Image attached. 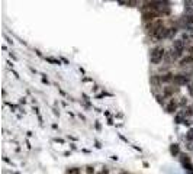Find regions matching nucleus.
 <instances>
[{"mask_svg": "<svg viewBox=\"0 0 193 174\" xmlns=\"http://www.w3.org/2000/svg\"><path fill=\"white\" fill-rule=\"evenodd\" d=\"M173 81H174L176 84H186V83H187V78H186V76H183V74H176Z\"/></svg>", "mask_w": 193, "mask_h": 174, "instance_id": "nucleus-5", "label": "nucleus"}, {"mask_svg": "<svg viewBox=\"0 0 193 174\" xmlns=\"http://www.w3.org/2000/svg\"><path fill=\"white\" fill-rule=\"evenodd\" d=\"M99 174H108V170H102Z\"/></svg>", "mask_w": 193, "mask_h": 174, "instance_id": "nucleus-13", "label": "nucleus"}, {"mask_svg": "<svg viewBox=\"0 0 193 174\" xmlns=\"http://www.w3.org/2000/svg\"><path fill=\"white\" fill-rule=\"evenodd\" d=\"M164 55H166V51H164V48L163 47H160V45H157V47H154L153 50H151V57H149V60H151V62L153 64H160L161 62V60L164 58Z\"/></svg>", "mask_w": 193, "mask_h": 174, "instance_id": "nucleus-1", "label": "nucleus"}, {"mask_svg": "<svg viewBox=\"0 0 193 174\" xmlns=\"http://www.w3.org/2000/svg\"><path fill=\"white\" fill-rule=\"evenodd\" d=\"M173 50L179 51V52H183L184 51V41L183 39H176L173 42Z\"/></svg>", "mask_w": 193, "mask_h": 174, "instance_id": "nucleus-4", "label": "nucleus"}, {"mask_svg": "<svg viewBox=\"0 0 193 174\" xmlns=\"http://www.w3.org/2000/svg\"><path fill=\"white\" fill-rule=\"evenodd\" d=\"M68 174H80V170H78V168H76V167H73V168H70V170H68Z\"/></svg>", "mask_w": 193, "mask_h": 174, "instance_id": "nucleus-9", "label": "nucleus"}, {"mask_svg": "<svg viewBox=\"0 0 193 174\" xmlns=\"http://www.w3.org/2000/svg\"><path fill=\"white\" fill-rule=\"evenodd\" d=\"M171 152H173V154H179V145H171Z\"/></svg>", "mask_w": 193, "mask_h": 174, "instance_id": "nucleus-10", "label": "nucleus"}, {"mask_svg": "<svg viewBox=\"0 0 193 174\" xmlns=\"http://www.w3.org/2000/svg\"><path fill=\"white\" fill-rule=\"evenodd\" d=\"M167 36H170V29H168V28H166V26H163V28H161V29H160V31L153 36V38H154V39H157V41H161L163 38H167Z\"/></svg>", "mask_w": 193, "mask_h": 174, "instance_id": "nucleus-3", "label": "nucleus"}, {"mask_svg": "<svg viewBox=\"0 0 193 174\" xmlns=\"http://www.w3.org/2000/svg\"><path fill=\"white\" fill-rule=\"evenodd\" d=\"M160 78H161V83H168V81H171V80H174V76L170 74V73H167V74L161 76Z\"/></svg>", "mask_w": 193, "mask_h": 174, "instance_id": "nucleus-7", "label": "nucleus"}, {"mask_svg": "<svg viewBox=\"0 0 193 174\" xmlns=\"http://www.w3.org/2000/svg\"><path fill=\"white\" fill-rule=\"evenodd\" d=\"M87 173H89V174H92V173H94V168H93L92 165H89V167H87Z\"/></svg>", "mask_w": 193, "mask_h": 174, "instance_id": "nucleus-12", "label": "nucleus"}, {"mask_svg": "<svg viewBox=\"0 0 193 174\" xmlns=\"http://www.w3.org/2000/svg\"><path fill=\"white\" fill-rule=\"evenodd\" d=\"M192 61H193V57L187 55V57L182 58V61H180V65H186V64H189V62H192Z\"/></svg>", "mask_w": 193, "mask_h": 174, "instance_id": "nucleus-8", "label": "nucleus"}, {"mask_svg": "<svg viewBox=\"0 0 193 174\" xmlns=\"http://www.w3.org/2000/svg\"><path fill=\"white\" fill-rule=\"evenodd\" d=\"M187 139H193V130H189L187 132Z\"/></svg>", "mask_w": 193, "mask_h": 174, "instance_id": "nucleus-11", "label": "nucleus"}, {"mask_svg": "<svg viewBox=\"0 0 193 174\" xmlns=\"http://www.w3.org/2000/svg\"><path fill=\"white\" fill-rule=\"evenodd\" d=\"M121 174H129V173H126V171H122V173H121Z\"/></svg>", "mask_w": 193, "mask_h": 174, "instance_id": "nucleus-14", "label": "nucleus"}, {"mask_svg": "<svg viewBox=\"0 0 193 174\" xmlns=\"http://www.w3.org/2000/svg\"><path fill=\"white\" fill-rule=\"evenodd\" d=\"M155 17H158V12H155V10H145L142 13L144 22H154Z\"/></svg>", "mask_w": 193, "mask_h": 174, "instance_id": "nucleus-2", "label": "nucleus"}, {"mask_svg": "<svg viewBox=\"0 0 193 174\" xmlns=\"http://www.w3.org/2000/svg\"><path fill=\"white\" fill-rule=\"evenodd\" d=\"M176 109H177V103H176L174 100H170V103L166 106V110H167V112H170V113H171V112H174Z\"/></svg>", "mask_w": 193, "mask_h": 174, "instance_id": "nucleus-6", "label": "nucleus"}]
</instances>
